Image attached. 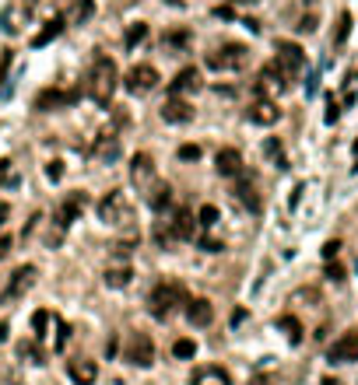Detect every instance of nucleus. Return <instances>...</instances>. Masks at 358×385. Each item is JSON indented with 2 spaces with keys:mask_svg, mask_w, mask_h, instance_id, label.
<instances>
[{
  "mask_svg": "<svg viewBox=\"0 0 358 385\" xmlns=\"http://www.w3.org/2000/svg\"><path fill=\"white\" fill-rule=\"evenodd\" d=\"M120 84V71H116V60L113 57H95L91 71H88V84H84V95L95 102V105H109L113 102V91Z\"/></svg>",
  "mask_w": 358,
  "mask_h": 385,
  "instance_id": "obj_1",
  "label": "nucleus"
},
{
  "mask_svg": "<svg viewBox=\"0 0 358 385\" xmlns=\"http://www.w3.org/2000/svg\"><path fill=\"white\" fill-rule=\"evenodd\" d=\"M98 221L102 225H109V228H127L130 225V217H134V203L123 189H109L106 196L98 200Z\"/></svg>",
  "mask_w": 358,
  "mask_h": 385,
  "instance_id": "obj_2",
  "label": "nucleus"
},
{
  "mask_svg": "<svg viewBox=\"0 0 358 385\" xmlns=\"http://www.w3.org/2000/svg\"><path fill=\"white\" fill-rule=\"evenodd\" d=\"M147 305H151V315H155V319H169L176 312V305H186V291L176 281H162L155 291H151Z\"/></svg>",
  "mask_w": 358,
  "mask_h": 385,
  "instance_id": "obj_3",
  "label": "nucleus"
},
{
  "mask_svg": "<svg viewBox=\"0 0 358 385\" xmlns=\"http://www.w3.org/2000/svg\"><path fill=\"white\" fill-rule=\"evenodd\" d=\"M204 64H208L211 71H242V67L249 64V49H246L242 42H229V46L208 53V57H204Z\"/></svg>",
  "mask_w": 358,
  "mask_h": 385,
  "instance_id": "obj_4",
  "label": "nucleus"
},
{
  "mask_svg": "<svg viewBox=\"0 0 358 385\" xmlns=\"http://www.w3.org/2000/svg\"><path fill=\"white\" fill-rule=\"evenodd\" d=\"M123 361L134 368H151L155 364V340L147 333H130V340L123 347Z\"/></svg>",
  "mask_w": 358,
  "mask_h": 385,
  "instance_id": "obj_5",
  "label": "nucleus"
},
{
  "mask_svg": "<svg viewBox=\"0 0 358 385\" xmlns=\"http://www.w3.org/2000/svg\"><path fill=\"white\" fill-rule=\"evenodd\" d=\"M159 71L151 67V64H137V67H130L127 74H123V88L130 91V95H147V91H155L159 88Z\"/></svg>",
  "mask_w": 358,
  "mask_h": 385,
  "instance_id": "obj_6",
  "label": "nucleus"
},
{
  "mask_svg": "<svg viewBox=\"0 0 358 385\" xmlns=\"http://www.w3.org/2000/svg\"><path fill=\"white\" fill-rule=\"evenodd\" d=\"M130 179H134V186H137V193H151V186L159 182V169H155V158L151 154H134V161H130Z\"/></svg>",
  "mask_w": 358,
  "mask_h": 385,
  "instance_id": "obj_7",
  "label": "nucleus"
},
{
  "mask_svg": "<svg viewBox=\"0 0 358 385\" xmlns=\"http://www.w3.org/2000/svg\"><path fill=\"white\" fill-rule=\"evenodd\" d=\"M78 98H81V88H67V91H60V88H46V91L35 95V109H39V113H53V109H67V105H74Z\"/></svg>",
  "mask_w": 358,
  "mask_h": 385,
  "instance_id": "obj_8",
  "label": "nucleus"
},
{
  "mask_svg": "<svg viewBox=\"0 0 358 385\" xmlns=\"http://www.w3.org/2000/svg\"><path fill=\"white\" fill-rule=\"evenodd\" d=\"M274 64L292 77V74H298V71L305 67V53H302V46H298V42L281 39V42H278V60H274Z\"/></svg>",
  "mask_w": 358,
  "mask_h": 385,
  "instance_id": "obj_9",
  "label": "nucleus"
},
{
  "mask_svg": "<svg viewBox=\"0 0 358 385\" xmlns=\"http://www.w3.org/2000/svg\"><path fill=\"white\" fill-rule=\"evenodd\" d=\"M327 361L330 364H351V361H358V329H348L337 344H330Z\"/></svg>",
  "mask_w": 358,
  "mask_h": 385,
  "instance_id": "obj_10",
  "label": "nucleus"
},
{
  "mask_svg": "<svg viewBox=\"0 0 358 385\" xmlns=\"http://www.w3.org/2000/svg\"><path fill=\"white\" fill-rule=\"evenodd\" d=\"M35 277H39V270L28 263V266H18L15 273H11V284H8V291H4V298L8 301H15V298H21L25 291H32V284H35Z\"/></svg>",
  "mask_w": 358,
  "mask_h": 385,
  "instance_id": "obj_11",
  "label": "nucleus"
},
{
  "mask_svg": "<svg viewBox=\"0 0 358 385\" xmlns=\"http://www.w3.org/2000/svg\"><path fill=\"white\" fill-rule=\"evenodd\" d=\"M84 207H88V196H84V193H71V196L60 203V210H57V225L67 232V228L78 221V217H81Z\"/></svg>",
  "mask_w": 358,
  "mask_h": 385,
  "instance_id": "obj_12",
  "label": "nucleus"
},
{
  "mask_svg": "<svg viewBox=\"0 0 358 385\" xmlns=\"http://www.w3.org/2000/svg\"><path fill=\"white\" fill-rule=\"evenodd\" d=\"M200 71L197 67H183L179 74H176V81H169V98H183V95H190V91H200Z\"/></svg>",
  "mask_w": 358,
  "mask_h": 385,
  "instance_id": "obj_13",
  "label": "nucleus"
},
{
  "mask_svg": "<svg viewBox=\"0 0 358 385\" xmlns=\"http://www.w3.org/2000/svg\"><path fill=\"white\" fill-rule=\"evenodd\" d=\"M186 322L190 326H211L215 322V305L208 298H186Z\"/></svg>",
  "mask_w": 358,
  "mask_h": 385,
  "instance_id": "obj_14",
  "label": "nucleus"
},
{
  "mask_svg": "<svg viewBox=\"0 0 358 385\" xmlns=\"http://www.w3.org/2000/svg\"><path fill=\"white\" fill-rule=\"evenodd\" d=\"M281 120V109L271 102V98H257L249 105V123H257V126H274Z\"/></svg>",
  "mask_w": 358,
  "mask_h": 385,
  "instance_id": "obj_15",
  "label": "nucleus"
},
{
  "mask_svg": "<svg viewBox=\"0 0 358 385\" xmlns=\"http://www.w3.org/2000/svg\"><path fill=\"white\" fill-rule=\"evenodd\" d=\"M215 169H218V176H222V179H239V176H242V154H239L235 147L218 151Z\"/></svg>",
  "mask_w": 358,
  "mask_h": 385,
  "instance_id": "obj_16",
  "label": "nucleus"
},
{
  "mask_svg": "<svg viewBox=\"0 0 358 385\" xmlns=\"http://www.w3.org/2000/svg\"><path fill=\"white\" fill-rule=\"evenodd\" d=\"M162 120L172 123V126H183V123L193 120V105L183 102V98H165V105H162Z\"/></svg>",
  "mask_w": 358,
  "mask_h": 385,
  "instance_id": "obj_17",
  "label": "nucleus"
},
{
  "mask_svg": "<svg viewBox=\"0 0 358 385\" xmlns=\"http://www.w3.org/2000/svg\"><path fill=\"white\" fill-rule=\"evenodd\" d=\"M288 81H292V77H288V74L271 60V64L260 71V84H257V91H260V95H264V91H285V88H288Z\"/></svg>",
  "mask_w": 358,
  "mask_h": 385,
  "instance_id": "obj_18",
  "label": "nucleus"
},
{
  "mask_svg": "<svg viewBox=\"0 0 358 385\" xmlns=\"http://www.w3.org/2000/svg\"><path fill=\"white\" fill-rule=\"evenodd\" d=\"M91 158L95 161H116L120 158V137L116 133H98L95 147H91Z\"/></svg>",
  "mask_w": 358,
  "mask_h": 385,
  "instance_id": "obj_19",
  "label": "nucleus"
},
{
  "mask_svg": "<svg viewBox=\"0 0 358 385\" xmlns=\"http://www.w3.org/2000/svg\"><path fill=\"white\" fill-rule=\"evenodd\" d=\"M190 385H232V378H229V371L218 368V364H204V368L193 371Z\"/></svg>",
  "mask_w": 358,
  "mask_h": 385,
  "instance_id": "obj_20",
  "label": "nucleus"
},
{
  "mask_svg": "<svg viewBox=\"0 0 358 385\" xmlns=\"http://www.w3.org/2000/svg\"><path fill=\"white\" fill-rule=\"evenodd\" d=\"M67 375H71V382H74V385H95L98 368H95V361L78 357V361H71V364H67Z\"/></svg>",
  "mask_w": 358,
  "mask_h": 385,
  "instance_id": "obj_21",
  "label": "nucleus"
},
{
  "mask_svg": "<svg viewBox=\"0 0 358 385\" xmlns=\"http://www.w3.org/2000/svg\"><path fill=\"white\" fill-rule=\"evenodd\" d=\"M169 232H172V238H176V242H186V238H193V232H197L193 214H190V210H176V217L169 221Z\"/></svg>",
  "mask_w": 358,
  "mask_h": 385,
  "instance_id": "obj_22",
  "label": "nucleus"
},
{
  "mask_svg": "<svg viewBox=\"0 0 358 385\" xmlns=\"http://www.w3.org/2000/svg\"><path fill=\"white\" fill-rule=\"evenodd\" d=\"M235 200H239L246 210L260 214V196H257V189H253V182H249V179H242V176H239V182H235Z\"/></svg>",
  "mask_w": 358,
  "mask_h": 385,
  "instance_id": "obj_23",
  "label": "nucleus"
},
{
  "mask_svg": "<svg viewBox=\"0 0 358 385\" xmlns=\"http://www.w3.org/2000/svg\"><path fill=\"white\" fill-rule=\"evenodd\" d=\"M25 8H18V4H11V8H4V15H0V28H4L8 35H18L21 32V25H25Z\"/></svg>",
  "mask_w": 358,
  "mask_h": 385,
  "instance_id": "obj_24",
  "label": "nucleus"
},
{
  "mask_svg": "<svg viewBox=\"0 0 358 385\" xmlns=\"http://www.w3.org/2000/svg\"><path fill=\"white\" fill-rule=\"evenodd\" d=\"M144 200H147V207H151V210H165V207H169V200H172V186L159 179L155 186H151V193H147Z\"/></svg>",
  "mask_w": 358,
  "mask_h": 385,
  "instance_id": "obj_25",
  "label": "nucleus"
},
{
  "mask_svg": "<svg viewBox=\"0 0 358 385\" xmlns=\"http://www.w3.org/2000/svg\"><path fill=\"white\" fill-rule=\"evenodd\" d=\"M60 32H64V18H49V21L42 25V32L32 39V49H42V46H49V42H53Z\"/></svg>",
  "mask_w": 358,
  "mask_h": 385,
  "instance_id": "obj_26",
  "label": "nucleus"
},
{
  "mask_svg": "<svg viewBox=\"0 0 358 385\" xmlns=\"http://www.w3.org/2000/svg\"><path fill=\"white\" fill-rule=\"evenodd\" d=\"M278 329L288 337V344H298V340H302V322H298L295 315H281V319H278Z\"/></svg>",
  "mask_w": 358,
  "mask_h": 385,
  "instance_id": "obj_27",
  "label": "nucleus"
},
{
  "mask_svg": "<svg viewBox=\"0 0 358 385\" xmlns=\"http://www.w3.org/2000/svg\"><path fill=\"white\" fill-rule=\"evenodd\" d=\"M264 154L278 165V169H288V161H285V151H281V140H274V137H267L264 140Z\"/></svg>",
  "mask_w": 358,
  "mask_h": 385,
  "instance_id": "obj_28",
  "label": "nucleus"
},
{
  "mask_svg": "<svg viewBox=\"0 0 358 385\" xmlns=\"http://www.w3.org/2000/svg\"><path fill=\"white\" fill-rule=\"evenodd\" d=\"M144 39H147V25H144V21H134V25L127 28V39H123V42H127V49H137Z\"/></svg>",
  "mask_w": 358,
  "mask_h": 385,
  "instance_id": "obj_29",
  "label": "nucleus"
},
{
  "mask_svg": "<svg viewBox=\"0 0 358 385\" xmlns=\"http://www.w3.org/2000/svg\"><path fill=\"white\" fill-rule=\"evenodd\" d=\"M127 284H130V270L127 266L106 270V288H127Z\"/></svg>",
  "mask_w": 358,
  "mask_h": 385,
  "instance_id": "obj_30",
  "label": "nucleus"
},
{
  "mask_svg": "<svg viewBox=\"0 0 358 385\" xmlns=\"http://www.w3.org/2000/svg\"><path fill=\"white\" fill-rule=\"evenodd\" d=\"M351 15L348 11H341V18H337V32H334V46H344L348 42V35H351Z\"/></svg>",
  "mask_w": 358,
  "mask_h": 385,
  "instance_id": "obj_31",
  "label": "nucleus"
},
{
  "mask_svg": "<svg viewBox=\"0 0 358 385\" xmlns=\"http://www.w3.org/2000/svg\"><path fill=\"white\" fill-rule=\"evenodd\" d=\"M197 225H200V228H215V225H218V207H215V203H204L200 214H197Z\"/></svg>",
  "mask_w": 358,
  "mask_h": 385,
  "instance_id": "obj_32",
  "label": "nucleus"
},
{
  "mask_svg": "<svg viewBox=\"0 0 358 385\" xmlns=\"http://www.w3.org/2000/svg\"><path fill=\"white\" fill-rule=\"evenodd\" d=\"M91 15H95V0H74V21L78 25H84Z\"/></svg>",
  "mask_w": 358,
  "mask_h": 385,
  "instance_id": "obj_33",
  "label": "nucleus"
},
{
  "mask_svg": "<svg viewBox=\"0 0 358 385\" xmlns=\"http://www.w3.org/2000/svg\"><path fill=\"white\" fill-rule=\"evenodd\" d=\"M193 354H197V344H193V340H176V344H172V357L193 361Z\"/></svg>",
  "mask_w": 358,
  "mask_h": 385,
  "instance_id": "obj_34",
  "label": "nucleus"
},
{
  "mask_svg": "<svg viewBox=\"0 0 358 385\" xmlns=\"http://www.w3.org/2000/svg\"><path fill=\"white\" fill-rule=\"evenodd\" d=\"M15 165H11V158H0V189H4V186H15L18 179H15Z\"/></svg>",
  "mask_w": 358,
  "mask_h": 385,
  "instance_id": "obj_35",
  "label": "nucleus"
},
{
  "mask_svg": "<svg viewBox=\"0 0 358 385\" xmlns=\"http://www.w3.org/2000/svg\"><path fill=\"white\" fill-rule=\"evenodd\" d=\"M18 354H21V357H28L32 364H42V350H39V344H35V340L21 344V347H18Z\"/></svg>",
  "mask_w": 358,
  "mask_h": 385,
  "instance_id": "obj_36",
  "label": "nucleus"
},
{
  "mask_svg": "<svg viewBox=\"0 0 358 385\" xmlns=\"http://www.w3.org/2000/svg\"><path fill=\"white\" fill-rule=\"evenodd\" d=\"M49 319H53L49 312H35V315H32V329H35V340H42V337H46V326H49Z\"/></svg>",
  "mask_w": 358,
  "mask_h": 385,
  "instance_id": "obj_37",
  "label": "nucleus"
},
{
  "mask_svg": "<svg viewBox=\"0 0 358 385\" xmlns=\"http://www.w3.org/2000/svg\"><path fill=\"white\" fill-rule=\"evenodd\" d=\"M53 326H57V350H64L67 340H71V326H67L64 319H53Z\"/></svg>",
  "mask_w": 358,
  "mask_h": 385,
  "instance_id": "obj_38",
  "label": "nucleus"
},
{
  "mask_svg": "<svg viewBox=\"0 0 358 385\" xmlns=\"http://www.w3.org/2000/svg\"><path fill=\"white\" fill-rule=\"evenodd\" d=\"M11 60H15V53L11 49H0V84L8 81V71H11Z\"/></svg>",
  "mask_w": 358,
  "mask_h": 385,
  "instance_id": "obj_39",
  "label": "nucleus"
},
{
  "mask_svg": "<svg viewBox=\"0 0 358 385\" xmlns=\"http://www.w3.org/2000/svg\"><path fill=\"white\" fill-rule=\"evenodd\" d=\"M46 179L60 182V179H64V161H49V165H46Z\"/></svg>",
  "mask_w": 358,
  "mask_h": 385,
  "instance_id": "obj_40",
  "label": "nucleus"
},
{
  "mask_svg": "<svg viewBox=\"0 0 358 385\" xmlns=\"http://www.w3.org/2000/svg\"><path fill=\"white\" fill-rule=\"evenodd\" d=\"M176 154H179V161H197V158H200V147H197V144H183Z\"/></svg>",
  "mask_w": 358,
  "mask_h": 385,
  "instance_id": "obj_41",
  "label": "nucleus"
},
{
  "mask_svg": "<svg viewBox=\"0 0 358 385\" xmlns=\"http://www.w3.org/2000/svg\"><path fill=\"white\" fill-rule=\"evenodd\" d=\"M327 277H330V281H334V284H341V281H344V266H341V263H334V259H330V263H327Z\"/></svg>",
  "mask_w": 358,
  "mask_h": 385,
  "instance_id": "obj_42",
  "label": "nucleus"
},
{
  "mask_svg": "<svg viewBox=\"0 0 358 385\" xmlns=\"http://www.w3.org/2000/svg\"><path fill=\"white\" fill-rule=\"evenodd\" d=\"M323 120H327V126H334V123H337V120H341V105H337V102H334V98H330V102H327V116H323Z\"/></svg>",
  "mask_w": 358,
  "mask_h": 385,
  "instance_id": "obj_43",
  "label": "nucleus"
},
{
  "mask_svg": "<svg viewBox=\"0 0 358 385\" xmlns=\"http://www.w3.org/2000/svg\"><path fill=\"white\" fill-rule=\"evenodd\" d=\"M200 249H204V252H222L225 245H222L218 238H208V235H204V238H200Z\"/></svg>",
  "mask_w": 358,
  "mask_h": 385,
  "instance_id": "obj_44",
  "label": "nucleus"
},
{
  "mask_svg": "<svg viewBox=\"0 0 358 385\" xmlns=\"http://www.w3.org/2000/svg\"><path fill=\"white\" fill-rule=\"evenodd\" d=\"M337 252H341V242H337V238H330V242H327V245H323V259H327V263H330V259H334V256H337Z\"/></svg>",
  "mask_w": 358,
  "mask_h": 385,
  "instance_id": "obj_45",
  "label": "nucleus"
},
{
  "mask_svg": "<svg viewBox=\"0 0 358 385\" xmlns=\"http://www.w3.org/2000/svg\"><path fill=\"white\" fill-rule=\"evenodd\" d=\"M313 28H316V18H313V15H305V18L298 21V32H313Z\"/></svg>",
  "mask_w": 358,
  "mask_h": 385,
  "instance_id": "obj_46",
  "label": "nucleus"
},
{
  "mask_svg": "<svg viewBox=\"0 0 358 385\" xmlns=\"http://www.w3.org/2000/svg\"><path fill=\"white\" fill-rule=\"evenodd\" d=\"M11 245H15V242H11L8 235H0V259H8V252H11Z\"/></svg>",
  "mask_w": 358,
  "mask_h": 385,
  "instance_id": "obj_47",
  "label": "nucleus"
},
{
  "mask_svg": "<svg viewBox=\"0 0 358 385\" xmlns=\"http://www.w3.org/2000/svg\"><path fill=\"white\" fill-rule=\"evenodd\" d=\"M186 39H190L186 32H172V35H169L165 42H172V46H186Z\"/></svg>",
  "mask_w": 358,
  "mask_h": 385,
  "instance_id": "obj_48",
  "label": "nucleus"
},
{
  "mask_svg": "<svg viewBox=\"0 0 358 385\" xmlns=\"http://www.w3.org/2000/svg\"><path fill=\"white\" fill-rule=\"evenodd\" d=\"M215 18H222V21H232L235 15H232V8H215Z\"/></svg>",
  "mask_w": 358,
  "mask_h": 385,
  "instance_id": "obj_49",
  "label": "nucleus"
},
{
  "mask_svg": "<svg viewBox=\"0 0 358 385\" xmlns=\"http://www.w3.org/2000/svg\"><path fill=\"white\" fill-rule=\"evenodd\" d=\"M302 193H305V186L298 182V186H295V193H292V200H288V207H292V210L298 207V196H302Z\"/></svg>",
  "mask_w": 358,
  "mask_h": 385,
  "instance_id": "obj_50",
  "label": "nucleus"
},
{
  "mask_svg": "<svg viewBox=\"0 0 358 385\" xmlns=\"http://www.w3.org/2000/svg\"><path fill=\"white\" fill-rule=\"evenodd\" d=\"M8 214H11V207H8V203H0V228L8 225Z\"/></svg>",
  "mask_w": 358,
  "mask_h": 385,
  "instance_id": "obj_51",
  "label": "nucleus"
},
{
  "mask_svg": "<svg viewBox=\"0 0 358 385\" xmlns=\"http://www.w3.org/2000/svg\"><path fill=\"white\" fill-rule=\"evenodd\" d=\"M8 333H11V326H8L4 319H0V344H4V340H8Z\"/></svg>",
  "mask_w": 358,
  "mask_h": 385,
  "instance_id": "obj_52",
  "label": "nucleus"
},
{
  "mask_svg": "<svg viewBox=\"0 0 358 385\" xmlns=\"http://www.w3.org/2000/svg\"><path fill=\"white\" fill-rule=\"evenodd\" d=\"M320 385H344V382H341V378H330V375H327V378H323Z\"/></svg>",
  "mask_w": 358,
  "mask_h": 385,
  "instance_id": "obj_53",
  "label": "nucleus"
},
{
  "mask_svg": "<svg viewBox=\"0 0 358 385\" xmlns=\"http://www.w3.org/2000/svg\"><path fill=\"white\" fill-rule=\"evenodd\" d=\"M351 151H355V158H358V140H355V144H351Z\"/></svg>",
  "mask_w": 358,
  "mask_h": 385,
  "instance_id": "obj_54",
  "label": "nucleus"
},
{
  "mask_svg": "<svg viewBox=\"0 0 358 385\" xmlns=\"http://www.w3.org/2000/svg\"><path fill=\"white\" fill-rule=\"evenodd\" d=\"M28 4H39V0H28Z\"/></svg>",
  "mask_w": 358,
  "mask_h": 385,
  "instance_id": "obj_55",
  "label": "nucleus"
}]
</instances>
